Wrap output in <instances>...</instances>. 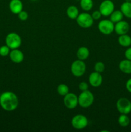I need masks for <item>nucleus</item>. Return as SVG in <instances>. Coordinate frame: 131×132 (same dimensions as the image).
Segmentation results:
<instances>
[{"label": "nucleus", "instance_id": "1", "mask_svg": "<svg viewBox=\"0 0 131 132\" xmlns=\"http://www.w3.org/2000/svg\"><path fill=\"white\" fill-rule=\"evenodd\" d=\"M19 104V98L12 92H4L0 95V106L4 110L7 112L15 110L17 108Z\"/></svg>", "mask_w": 131, "mask_h": 132}, {"label": "nucleus", "instance_id": "2", "mask_svg": "<svg viewBox=\"0 0 131 132\" xmlns=\"http://www.w3.org/2000/svg\"><path fill=\"white\" fill-rule=\"evenodd\" d=\"M78 105L83 108H89L93 104L95 97L93 94L89 90L81 92L78 96Z\"/></svg>", "mask_w": 131, "mask_h": 132}, {"label": "nucleus", "instance_id": "3", "mask_svg": "<svg viewBox=\"0 0 131 132\" xmlns=\"http://www.w3.org/2000/svg\"><path fill=\"white\" fill-rule=\"evenodd\" d=\"M5 43L11 50L19 48L21 45V37L15 32H10L6 36L5 38Z\"/></svg>", "mask_w": 131, "mask_h": 132}, {"label": "nucleus", "instance_id": "4", "mask_svg": "<svg viewBox=\"0 0 131 132\" xmlns=\"http://www.w3.org/2000/svg\"><path fill=\"white\" fill-rule=\"evenodd\" d=\"M76 21L79 27L83 28H88L92 27L95 20L91 14L87 12H82L78 14Z\"/></svg>", "mask_w": 131, "mask_h": 132}, {"label": "nucleus", "instance_id": "5", "mask_svg": "<svg viewBox=\"0 0 131 132\" xmlns=\"http://www.w3.org/2000/svg\"><path fill=\"white\" fill-rule=\"evenodd\" d=\"M86 70V65L84 61L80 59L74 61L71 65V72L72 74L77 77H82Z\"/></svg>", "mask_w": 131, "mask_h": 132}, {"label": "nucleus", "instance_id": "6", "mask_svg": "<svg viewBox=\"0 0 131 132\" xmlns=\"http://www.w3.org/2000/svg\"><path fill=\"white\" fill-rule=\"evenodd\" d=\"M88 119L84 115L77 114L71 119V125L76 130H83L88 125Z\"/></svg>", "mask_w": 131, "mask_h": 132}, {"label": "nucleus", "instance_id": "7", "mask_svg": "<svg viewBox=\"0 0 131 132\" xmlns=\"http://www.w3.org/2000/svg\"><path fill=\"white\" fill-rule=\"evenodd\" d=\"M116 108L120 114H129L131 112V101L127 98H120L116 102Z\"/></svg>", "mask_w": 131, "mask_h": 132}, {"label": "nucleus", "instance_id": "8", "mask_svg": "<svg viewBox=\"0 0 131 132\" xmlns=\"http://www.w3.org/2000/svg\"><path fill=\"white\" fill-rule=\"evenodd\" d=\"M100 33L104 35H110L114 31V23L110 19H103L98 25Z\"/></svg>", "mask_w": 131, "mask_h": 132}, {"label": "nucleus", "instance_id": "9", "mask_svg": "<svg viewBox=\"0 0 131 132\" xmlns=\"http://www.w3.org/2000/svg\"><path fill=\"white\" fill-rule=\"evenodd\" d=\"M99 10L101 12L102 16H110L114 10V4L111 0H104L100 3Z\"/></svg>", "mask_w": 131, "mask_h": 132}, {"label": "nucleus", "instance_id": "10", "mask_svg": "<svg viewBox=\"0 0 131 132\" xmlns=\"http://www.w3.org/2000/svg\"><path fill=\"white\" fill-rule=\"evenodd\" d=\"M64 104L68 109H74L78 105V96L74 93H68L64 96Z\"/></svg>", "mask_w": 131, "mask_h": 132}, {"label": "nucleus", "instance_id": "11", "mask_svg": "<svg viewBox=\"0 0 131 132\" xmlns=\"http://www.w3.org/2000/svg\"><path fill=\"white\" fill-rule=\"evenodd\" d=\"M130 30V25L128 22L121 20L114 24V32L118 35L126 34Z\"/></svg>", "mask_w": 131, "mask_h": 132}, {"label": "nucleus", "instance_id": "12", "mask_svg": "<svg viewBox=\"0 0 131 132\" xmlns=\"http://www.w3.org/2000/svg\"><path fill=\"white\" fill-rule=\"evenodd\" d=\"M103 82V77L98 72H92L89 76V82L92 87L97 88L101 86Z\"/></svg>", "mask_w": 131, "mask_h": 132}, {"label": "nucleus", "instance_id": "13", "mask_svg": "<svg viewBox=\"0 0 131 132\" xmlns=\"http://www.w3.org/2000/svg\"><path fill=\"white\" fill-rule=\"evenodd\" d=\"M9 57L13 63L18 64V63H21L23 61L24 57L23 52L18 48H16L10 50V52L9 54Z\"/></svg>", "mask_w": 131, "mask_h": 132}, {"label": "nucleus", "instance_id": "14", "mask_svg": "<svg viewBox=\"0 0 131 132\" xmlns=\"http://www.w3.org/2000/svg\"><path fill=\"white\" fill-rule=\"evenodd\" d=\"M23 4L21 0H10L9 3V9L14 14H18L23 10Z\"/></svg>", "mask_w": 131, "mask_h": 132}, {"label": "nucleus", "instance_id": "15", "mask_svg": "<svg viewBox=\"0 0 131 132\" xmlns=\"http://www.w3.org/2000/svg\"><path fill=\"white\" fill-rule=\"evenodd\" d=\"M119 68L121 72L125 74H131V61L127 59L121 61Z\"/></svg>", "mask_w": 131, "mask_h": 132}, {"label": "nucleus", "instance_id": "16", "mask_svg": "<svg viewBox=\"0 0 131 132\" xmlns=\"http://www.w3.org/2000/svg\"><path fill=\"white\" fill-rule=\"evenodd\" d=\"M89 50L86 46H81L77 50V56L78 59L84 61L86 60L89 56Z\"/></svg>", "mask_w": 131, "mask_h": 132}, {"label": "nucleus", "instance_id": "17", "mask_svg": "<svg viewBox=\"0 0 131 132\" xmlns=\"http://www.w3.org/2000/svg\"><path fill=\"white\" fill-rule=\"evenodd\" d=\"M118 43L123 47H129L131 45V37L127 34L119 36Z\"/></svg>", "mask_w": 131, "mask_h": 132}, {"label": "nucleus", "instance_id": "18", "mask_svg": "<svg viewBox=\"0 0 131 132\" xmlns=\"http://www.w3.org/2000/svg\"><path fill=\"white\" fill-rule=\"evenodd\" d=\"M120 10L126 18H131V2L125 1L121 4Z\"/></svg>", "mask_w": 131, "mask_h": 132}, {"label": "nucleus", "instance_id": "19", "mask_svg": "<svg viewBox=\"0 0 131 132\" xmlns=\"http://www.w3.org/2000/svg\"><path fill=\"white\" fill-rule=\"evenodd\" d=\"M66 14L69 18L71 19H76L79 14V10L77 6L74 5L68 6L66 10Z\"/></svg>", "mask_w": 131, "mask_h": 132}, {"label": "nucleus", "instance_id": "20", "mask_svg": "<svg viewBox=\"0 0 131 132\" xmlns=\"http://www.w3.org/2000/svg\"><path fill=\"white\" fill-rule=\"evenodd\" d=\"M123 14L120 10H114L110 15V20L114 23H116L123 20Z\"/></svg>", "mask_w": 131, "mask_h": 132}, {"label": "nucleus", "instance_id": "21", "mask_svg": "<svg viewBox=\"0 0 131 132\" xmlns=\"http://www.w3.org/2000/svg\"><path fill=\"white\" fill-rule=\"evenodd\" d=\"M80 5L81 8L85 11L87 12L91 10L92 9L94 5V3L92 0H80Z\"/></svg>", "mask_w": 131, "mask_h": 132}, {"label": "nucleus", "instance_id": "22", "mask_svg": "<svg viewBox=\"0 0 131 132\" xmlns=\"http://www.w3.org/2000/svg\"><path fill=\"white\" fill-rule=\"evenodd\" d=\"M118 124L121 127H127L129 125L130 120L127 114H121L118 119Z\"/></svg>", "mask_w": 131, "mask_h": 132}, {"label": "nucleus", "instance_id": "23", "mask_svg": "<svg viewBox=\"0 0 131 132\" xmlns=\"http://www.w3.org/2000/svg\"><path fill=\"white\" fill-rule=\"evenodd\" d=\"M57 91L58 94L61 96H65L66 94L69 93V87L66 84H60L58 85L57 88Z\"/></svg>", "mask_w": 131, "mask_h": 132}, {"label": "nucleus", "instance_id": "24", "mask_svg": "<svg viewBox=\"0 0 131 132\" xmlns=\"http://www.w3.org/2000/svg\"><path fill=\"white\" fill-rule=\"evenodd\" d=\"M105 69V66L104 63L101 61L96 62L94 66V70L95 72H98V73H101L104 72Z\"/></svg>", "mask_w": 131, "mask_h": 132}, {"label": "nucleus", "instance_id": "25", "mask_svg": "<svg viewBox=\"0 0 131 132\" xmlns=\"http://www.w3.org/2000/svg\"><path fill=\"white\" fill-rule=\"evenodd\" d=\"M11 49L7 45H3L0 47V55L2 57H6L9 55Z\"/></svg>", "mask_w": 131, "mask_h": 132}, {"label": "nucleus", "instance_id": "26", "mask_svg": "<svg viewBox=\"0 0 131 132\" xmlns=\"http://www.w3.org/2000/svg\"><path fill=\"white\" fill-rule=\"evenodd\" d=\"M18 15V18L20 19L21 21H26L28 19V17H29V15H28V13L26 11H21Z\"/></svg>", "mask_w": 131, "mask_h": 132}, {"label": "nucleus", "instance_id": "27", "mask_svg": "<svg viewBox=\"0 0 131 132\" xmlns=\"http://www.w3.org/2000/svg\"><path fill=\"white\" fill-rule=\"evenodd\" d=\"M89 88V85L85 81H82V82H80L78 85V89L80 90L81 92L86 91V90H88Z\"/></svg>", "mask_w": 131, "mask_h": 132}, {"label": "nucleus", "instance_id": "28", "mask_svg": "<svg viewBox=\"0 0 131 132\" xmlns=\"http://www.w3.org/2000/svg\"><path fill=\"white\" fill-rule=\"evenodd\" d=\"M91 15H92V18H93L94 20H98L101 18V17L102 16L101 12H100V10H95L91 14Z\"/></svg>", "mask_w": 131, "mask_h": 132}, {"label": "nucleus", "instance_id": "29", "mask_svg": "<svg viewBox=\"0 0 131 132\" xmlns=\"http://www.w3.org/2000/svg\"><path fill=\"white\" fill-rule=\"evenodd\" d=\"M125 57L126 59L131 61V47L128 48L125 52Z\"/></svg>", "mask_w": 131, "mask_h": 132}, {"label": "nucleus", "instance_id": "30", "mask_svg": "<svg viewBox=\"0 0 131 132\" xmlns=\"http://www.w3.org/2000/svg\"><path fill=\"white\" fill-rule=\"evenodd\" d=\"M125 87L126 89L127 90V91H128V92L131 93V78L128 79V81L126 82Z\"/></svg>", "mask_w": 131, "mask_h": 132}, {"label": "nucleus", "instance_id": "31", "mask_svg": "<svg viewBox=\"0 0 131 132\" xmlns=\"http://www.w3.org/2000/svg\"><path fill=\"white\" fill-rule=\"evenodd\" d=\"M125 1H127V2H131V0H125Z\"/></svg>", "mask_w": 131, "mask_h": 132}, {"label": "nucleus", "instance_id": "32", "mask_svg": "<svg viewBox=\"0 0 131 132\" xmlns=\"http://www.w3.org/2000/svg\"><path fill=\"white\" fill-rule=\"evenodd\" d=\"M32 1H37V0H32Z\"/></svg>", "mask_w": 131, "mask_h": 132}, {"label": "nucleus", "instance_id": "33", "mask_svg": "<svg viewBox=\"0 0 131 132\" xmlns=\"http://www.w3.org/2000/svg\"><path fill=\"white\" fill-rule=\"evenodd\" d=\"M77 1H80V0H77Z\"/></svg>", "mask_w": 131, "mask_h": 132}]
</instances>
